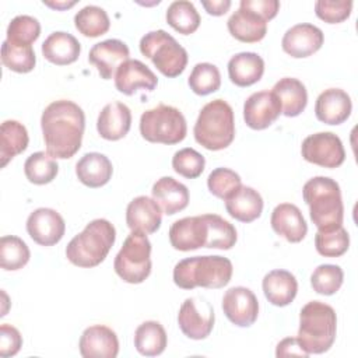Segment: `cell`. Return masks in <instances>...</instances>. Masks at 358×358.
I'll list each match as a JSON object with an SVG mask.
<instances>
[{
  "instance_id": "obj_42",
  "label": "cell",
  "mask_w": 358,
  "mask_h": 358,
  "mask_svg": "<svg viewBox=\"0 0 358 358\" xmlns=\"http://www.w3.org/2000/svg\"><path fill=\"white\" fill-rule=\"evenodd\" d=\"M187 84L197 95H208L215 92L221 85L220 70L211 63H197L187 78Z\"/></svg>"
},
{
  "instance_id": "obj_1",
  "label": "cell",
  "mask_w": 358,
  "mask_h": 358,
  "mask_svg": "<svg viewBox=\"0 0 358 358\" xmlns=\"http://www.w3.org/2000/svg\"><path fill=\"white\" fill-rule=\"evenodd\" d=\"M41 127L46 152L53 158H71L81 148L85 115L73 101H53L42 112Z\"/></svg>"
},
{
  "instance_id": "obj_18",
  "label": "cell",
  "mask_w": 358,
  "mask_h": 358,
  "mask_svg": "<svg viewBox=\"0 0 358 358\" xmlns=\"http://www.w3.org/2000/svg\"><path fill=\"white\" fill-rule=\"evenodd\" d=\"M78 347L84 358H115L119 352V340L110 327L94 324L83 331Z\"/></svg>"
},
{
  "instance_id": "obj_41",
  "label": "cell",
  "mask_w": 358,
  "mask_h": 358,
  "mask_svg": "<svg viewBox=\"0 0 358 358\" xmlns=\"http://www.w3.org/2000/svg\"><path fill=\"white\" fill-rule=\"evenodd\" d=\"M1 62L15 73H29L34 70L36 56L32 46H18L7 41L1 43Z\"/></svg>"
},
{
  "instance_id": "obj_45",
  "label": "cell",
  "mask_w": 358,
  "mask_h": 358,
  "mask_svg": "<svg viewBox=\"0 0 358 358\" xmlns=\"http://www.w3.org/2000/svg\"><path fill=\"white\" fill-rule=\"evenodd\" d=\"M242 185L241 176L229 168H215L207 178V187L211 194L225 200Z\"/></svg>"
},
{
  "instance_id": "obj_34",
  "label": "cell",
  "mask_w": 358,
  "mask_h": 358,
  "mask_svg": "<svg viewBox=\"0 0 358 358\" xmlns=\"http://www.w3.org/2000/svg\"><path fill=\"white\" fill-rule=\"evenodd\" d=\"M166 22L179 34L190 35L200 25V14L194 4L187 0L172 1L166 8Z\"/></svg>"
},
{
  "instance_id": "obj_15",
  "label": "cell",
  "mask_w": 358,
  "mask_h": 358,
  "mask_svg": "<svg viewBox=\"0 0 358 358\" xmlns=\"http://www.w3.org/2000/svg\"><path fill=\"white\" fill-rule=\"evenodd\" d=\"M324 42L322 29L313 24L302 22L288 28L281 39L282 50L291 57L301 59L316 53Z\"/></svg>"
},
{
  "instance_id": "obj_50",
  "label": "cell",
  "mask_w": 358,
  "mask_h": 358,
  "mask_svg": "<svg viewBox=\"0 0 358 358\" xmlns=\"http://www.w3.org/2000/svg\"><path fill=\"white\" fill-rule=\"evenodd\" d=\"M201 6L211 15H224L231 7V0H203Z\"/></svg>"
},
{
  "instance_id": "obj_23",
  "label": "cell",
  "mask_w": 358,
  "mask_h": 358,
  "mask_svg": "<svg viewBox=\"0 0 358 358\" xmlns=\"http://www.w3.org/2000/svg\"><path fill=\"white\" fill-rule=\"evenodd\" d=\"M131 126V112L123 102L115 101L102 108L96 120L99 136L109 141L123 138Z\"/></svg>"
},
{
  "instance_id": "obj_27",
  "label": "cell",
  "mask_w": 358,
  "mask_h": 358,
  "mask_svg": "<svg viewBox=\"0 0 358 358\" xmlns=\"http://www.w3.org/2000/svg\"><path fill=\"white\" fill-rule=\"evenodd\" d=\"M262 288L267 301L275 306L289 305L298 292V281L291 271L271 270L263 278Z\"/></svg>"
},
{
  "instance_id": "obj_26",
  "label": "cell",
  "mask_w": 358,
  "mask_h": 358,
  "mask_svg": "<svg viewBox=\"0 0 358 358\" xmlns=\"http://www.w3.org/2000/svg\"><path fill=\"white\" fill-rule=\"evenodd\" d=\"M229 34L245 43H255L262 41L267 32V21L256 13L239 7L227 21Z\"/></svg>"
},
{
  "instance_id": "obj_44",
  "label": "cell",
  "mask_w": 358,
  "mask_h": 358,
  "mask_svg": "<svg viewBox=\"0 0 358 358\" xmlns=\"http://www.w3.org/2000/svg\"><path fill=\"white\" fill-rule=\"evenodd\" d=\"M204 166H206L204 157L199 151L190 147L176 151L172 157L173 171L187 179H194L200 176L204 171Z\"/></svg>"
},
{
  "instance_id": "obj_39",
  "label": "cell",
  "mask_w": 358,
  "mask_h": 358,
  "mask_svg": "<svg viewBox=\"0 0 358 358\" xmlns=\"http://www.w3.org/2000/svg\"><path fill=\"white\" fill-rule=\"evenodd\" d=\"M31 257L27 243L14 235H4L0 239V266L3 270H20Z\"/></svg>"
},
{
  "instance_id": "obj_2",
  "label": "cell",
  "mask_w": 358,
  "mask_h": 358,
  "mask_svg": "<svg viewBox=\"0 0 358 358\" xmlns=\"http://www.w3.org/2000/svg\"><path fill=\"white\" fill-rule=\"evenodd\" d=\"M337 316L334 309L320 301H310L299 313L296 340L308 354H323L336 340Z\"/></svg>"
},
{
  "instance_id": "obj_43",
  "label": "cell",
  "mask_w": 358,
  "mask_h": 358,
  "mask_svg": "<svg viewBox=\"0 0 358 358\" xmlns=\"http://www.w3.org/2000/svg\"><path fill=\"white\" fill-rule=\"evenodd\" d=\"M344 273L337 264H320L310 275V285L320 295H333L343 285Z\"/></svg>"
},
{
  "instance_id": "obj_46",
  "label": "cell",
  "mask_w": 358,
  "mask_h": 358,
  "mask_svg": "<svg viewBox=\"0 0 358 358\" xmlns=\"http://www.w3.org/2000/svg\"><path fill=\"white\" fill-rule=\"evenodd\" d=\"M351 10V0H317L315 3L316 15L329 24L343 22L350 17Z\"/></svg>"
},
{
  "instance_id": "obj_25",
  "label": "cell",
  "mask_w": 358,
  "mask_h": 358,
  "mask_svg": "<svg viewBox=\"0 0 358 358\" xmlns=\"http://www.w3.org/2000/svg\"><path fill=\"white\" fill-rule=\"evenodd\" d=\"M224 201L227 213L241 222H252L259 218L263 211V199L260 193L250 186L241 185Z\"/></svg>"
},
{
  "instance_id": "obj_5",
  "label": "cell",
  "mask_w": 358,
  "mask_h": 358,
  "mask_svg": "<svg viewBox=\"0 0 358 358\" xmlns=\"http://www.w3.org/2000/svg\"><path fill=\"white\" fill-rule=\"evenodd\" d=\"M302 196L309 206L312 222L317 229H330L343 224L344 206L338 183L329 176H315L302 187Z\"/></svg>"
},
{
  "instance_id": "obj_22",
  "label": "cell",
  "mask_w": 358,
  "mask_h": 358,
  "mask_svg": "<svg viewBox=\"0 0 358 358\" xmlns=\"http://www.w3.org/2000/svg\"><path fill=\"white\" fill-rule=\"evenodd\" d=\"M162 211L158 203L148 196L134 197L126 208V224L131 231L154 234L161 227Z\"/></svg>"
},
{
  "instance_id": "obj_36",
  "label": "cell",
  "mask_w": 358,
  "mask_h": 358,
  "mask_svg": "<svg viewBox=\"0 0 358 358\" xmlns=\"http://www.w3.org/2000/svg\"><path fill=\"white\" fill-rule=\"evenodd\" d=\"M59 172L56 158L45 151L31 154L24 164V173L27 179L34 185L50 183Z\"/></svg>"
},
{
  "instance_id": "obj_21",
  "label": "cell",
  "mask_w": 358,
  "mask_h": 358,
  "mask_svg": "<svg viewBox=\"0 0 358 358\" xmlns=\"http://www.w3.org/2000/svg\"><path fill=\"white\" fill-rule=\"evenodd\" d=\"M352 110L350 95L340 88H329L319 94L315 103L316 117L326 124H341Z\"/></svg>"
},
{
  "instance_id": "obj_8",
  "label": "cell",
  "mask_w": 358,
  "mask_h": 358,
  "mask_svg": "<svg viewBox=\"0 0 358 358\" xmlns=\"http://www.w3.org/2000/svg\"><path fill=\"white\" fill-rule=\"evenodd\" d=\"M140 133L150 143L176 144L186 137L187 124L183 113L178 108L159 103L143 112L140 117Z\"/></svg>"
},
{
  "instance_id": "obj_51",
  "label": "cell",
  "mask_w": 358,
  "mask_h": 358,
  "mask_svg": "<svg viewBox=\"0 0 358 358\" xmlns=\"http://www.w3.org/2000/svg\"><path fill=\"white\" fill-rule=\"evenodd\" d=\"M43 4L52 7V8H56V10H64V8H70L76 4V1H45L43 0Z\"/></svg>"
},
{
  "instance_id": "obj_48",
  "label": "cell",
  "mask_w": 358,
  "mask_h": 358,
  "mask_svg": "<svg viewBox=\"0 0 358 358\" xmlns=\"http://www.w3.org/2000/svg\"><path fill=\"white\" fill-rule=\"evenodd\" d=\"M239 7L248 8L257 15H260L263 20L268 21L274 18L280 10V1L278 0H241Z\"/></svg>"
},
{
  "instance_id": "obj_32",
  "label": "cell",
  "mask_w": 358,
  "mask_h": 358,
  "mask_svg": "<svg viewBox=\"0 0 358 358\" xmlns=\"http://www.w3.org/2000/svg\"><path fill=\"white\" fill-rule=\"evenodd\" d=\"M28 131L17 120H4L0 127V165L4 168L15 155L28 147Z\"/></svg>"
},
{
  "instance_id": "obj_40",
  "label": "cell",
  "mask_w": 358,
  "mask_h": 358,
  "mask_svg": "<svg viewBox=\"0 0 358 358\" xmlns=\"http://www.w3.org/2000/svg\"><path fill=\"white\" fill-rule=\"evenodd\" d=\"M41 35V24L32 15H17L7 27V42L18 46H32Z\"/></svg>"
},
{
  "instance_id": "obj_16",
  "label": "cell",
  "mask_w": 358,
  "mask_h": 358,
  "mask_svg": "<svg viewBox=\"0 0 358 358\" xmlns=\"http://www.w3.org/2000/svg\"><path fill=\"white\" fill-rule=\"evenodd\" d=\"M169 242L176 250L189 252L206 248L207 221L206 215L185 217L175 221L169 228Z\"/></svg>"
},
{
  "instance_id": "obj_3",
  "label": "cell",
  "mask_w": 358,
  "mask_h": 358,
  "mask_svg": "<svg viewBox=\"0 0 358 358\" xmlns=\"http://www.w3.org/2000/svg\"><path fill=\"white\" fill-rule=\"evenodd\" d=\"M232 263L224 256H193L178 262L173 267V282L182 289L222 288L232 277Z\"/></svg>"
},
{
  "instance_id": "obj_17",
  "label": "cell",
  "mask_w": 358,
  "mask_h": 358,
  "mask_svg": "<svg viewBox=\"0 0 358 358\" xmlns=\"http://www.w3.org/2000/svg\"><path fill=\"white\" fill-rule=\"evenodd\" d=\"M129 46L120 39H106L95 43L88 53V60L92 63L101 78L110 80L122 63L129 60Z\"/></svg>"
},
{
  "instance_id": "obj_49",
  "label": "cell",
  "mask_w": 358,
  "mask_h": 358,
  "mask_svg": "<svg viewBox=\"0 0 358 358\" xmlns=\"http://www.w3.org/2000/svg\"><path fill=\"white\" fill-rule=\"evenodd\" d=\"M275 355L277 357H309V354L301 347V344L298 343L296 337H287L284 340H281L277 344V350H275Z\"/></svg>"
},
{
  "instance_id": "obj_33",
  "label": "cell",
  "mask_w": 358,
  "mask_h": 358,
  "mask_svg": "<svg viewBox=\"0 0 358 358\" xmlns=\"http://www.w3.org/2000/svg\"><path fill=\"white\" fill-rule=\"evenodd\" d=\"M166 331L157 320L143 322L134 331V347L145 357H155L166 348Z\"/></svg>"
},
{
  "instance_id": "obj_29",
  "label": "cell",
  "mask_w": 358,
  "mask_h": 358,
  "mask_svg": "<svg viewBox=\"0 0 358 358\" xmlns=\"http://www.w3.org/2000/svg\"><path fill=\"white\" fill-rule=\"evenodd\" d=\"M112 173V162L101 152H87L76 164V175L78 180L92 189L106 185L110 180Z\"/></svg>"
},
{
  "instance_id": "obj_38",
  "label": "cell",
  "mask_w": 358,
  "mask_h": 358,
  "mask_svg": "<svg viewBox=\"0 0 358 358\" xmlns=\"http://www.w3.org/2000/svg\"><path fill=\"white\" fill-rule=\"evenodd\" d=\"M315 246L319 255L324 257H338L350 248V235L343 225L330 229H317Z\"/></svg>"
},
{
  "instance_id": "obj_6",
  "label": "cell",
  "mask_w": 358,
  "mask_h": 358,
  "mask_svg": "<svg viewBox=\"0 0 358 358\" xmlns=\"http://www.w3.org/2000/svg\"><path fill=\"white\" fill-rule=\"evenodd\" d=\"M194 140L210 151L227 148L235 137V119L231 105L224 99L206 103L194 123Z\"/></svg>"
},
{
  "instance_id": "obj_31",
  "label": "cell",
  "mask_w": 358,
  "mask_h": 358,
  "mask_svg": "<svg viewBox=\"0 0 358 358\" xmlns=\"http://www.w3.org/2000/svg\"><path fill=\"white\" fill-rule=\"evenodd\" d=\"M281 103V113L288 117L301 115L308 103V92L302 81L294 77H284L271 90Z\"/></svg>"
},
{
  "instance_id": "obj_28",
  "label": "cell",
  "mask_w": 358,
  "mask_h": 358,
  "mask_svg": "<svg viewBox=\"0 0 358 358\" xmlns=\"http://www.w3.org/2000/svg\"><path fill=\"white\" fill-rule=\"evenodd\" d=\"M81 52L78 39L63 31L52 32L42 43L43 57L57 66H66L74 63Z\"/></svg>"
},
{
  "instance_id": "obj_24",
  "label": "cell",
  "mask_w": 358,
  "mask_h": 358,
  "mask_svg": "<svg viewBox=\"0 0 358 358\" xmlns=\"http://www.w3.org/2000/svg\"><path fill=\"white\" fill-rule=\"evenodd\" d=\"M151 193H152V199L168 215H173L185 210L189 204L187 187L183 183L173 179L172 176L159 178L152 185Z\"/></svg>"
},
{
  "instance_id": "obj_9",
  "label": "cell",
  "mask_w": 358,
  "mask_h": 358,
  "mask_svg": "<svg viewBox=\"0 0 358 358\" xmlns=\"http://www.w3.org/2000/svg\"><path fill=\"white\" fill-rule=\"evenodd\" d=\"M113 268L129 284L143 282L151 273V242L147 234L131 231L117 252Z\"/></svg>"
},
{
  "instance_id": "obj_4",
  "label": "cell",
  "mask_w": 358,
  "mask_h": 358,
  "mask_svg": "<svg viewBox=\"0 0 358 358\" xmlns=\"http://www.w3.org/2000/svg\"><path fill=\"white\" fill-rule=\"evenodd\" d=\"M115 241L116 229L108 220H92L69 242L66 257L74 266L95 267L105 260Z\"/></svg>"
},
{
  "instance_id": "obj_20",
  "label": "cell",
  "mask_w": 358,
  "mask_h": 358,
  "mask_svg": "<svg viewBox=\"0 0 358 358\" xmlns=\"http://www.w3.org/2000/svg\"><path fill=\"white\" fill-rule=\"evenodd\" d=\"M273 231L291 243L301 242L308 232V224L301 210L291 203H281L274 207L270 218Z\"/></svg>"
},
{
  "instance_id": "obj_10",
  "label": "cell",
  "mask_w": 358,
  "mask_h": 358,
  "mask_svg": "<svg viewBox=\"0 0 358 358\" xmlns=\"http://www.w3.org/2000/svg\"><path fill=\"white\" fill-rule=\"evenodd\" d=\"M214 309L208 301L200 296L186 298L178 313V324L182 333L192 340H203L214 327Z\"/></svg>"
},
{
  "instance_id": "obj_13",
  "label": "cell",
  "mask_w": 358,
  "mask_h": 358,
  "mask_svg": "<svg viewBox=\"0 0 358 358\" xmlns=\"http://www.w3.org/2000/svg\"><path fill=\"white\" fill-rule=\"evenodd\" d=\"M64 231V220L53 208H36L27 218V232L41 246L56 245L63 238Z\"/></svg>"
},
{
  "instance_id": "obj_30",
  "label": "cell",
  "mask_w": 358,
  "mask_h": 358,
  "mask_svg": "<svg viewBox=\"0 0 358 358\" xmlns=\"http://www.w3.org/2000/svg\"><path fill=\"white\" fill-rule=\"evenodd\" d=\"M264 73V60L255 52H241L228 62L229 80L238 87H249L257 83Z\"/></svg>"
},
{
  "instance_id": "obj_37",
  "label": "cell",
  "mask_w": 358,
  "mask_h": 358,
  "mask_svg": "<svg viewBox=\"0 0 358 358\" xmlns=\"http://www.w3.org/2000/svg\"><path fill=\"white\" fill-rule=\"evenodd\" d=\"M207 221V243L206 248L228 250L235 246L238 234L235 227L218 214H204Z\"/></svg>"
},
{
  "instance_id": "obj_35",
  "label": "cell",
  "mask_w": 358,
  "mask_h": 358,
  "mask_svg": "<svg viewBox=\"0 0 358 358\" xmlns=\"http://www.w3.org/2000/svg\"><path fill=\"white\" fill-rule=\"evenodd\" d=\"M74 25L84 36L96 38L108 32L110 20L102 7L90 4L77 11L74 15Z\"/></svg>"
},
{
  "instance_id": "obj_14",
  "label": "cell",
  "mask_w": 358,
  "mask_h": 358,
  "mask_svg": "<svg viewBox=\"0 0 358 358\" xmlns=\"http://www.w3.org/2000/svg\"><path fill=\"white\" fill-rule=\"evenodd\" d=\"M281 113V103L273 91H259L248 96L243 103L245 123L253 130L271 126Z\"/></svg>"
},
{
  "instance_id": "obj_7",
  "label": "cell",
  "mask_w": 358,
  "mask_h": 358,
  "mask_svg": "<svg viewBox=\"0 0 358 358\" xmlns=\"http://www.w3.org/2000/svg\"><path fill=\"white\" fill-rule=\"evenodd\" d=\"M140 52L169 78L182 74L189 59L186 49L164 29L147 32L140 39Z\"/></svg>"
},
{
  "instance_id": "obj_11",
  "label": "cell",
  "mask_w": 358,
  "mask_h": 358,
  "mask_svg": "<svg viewBox=\"0 0 358 358\" xmlns=\"http://www.w3.org/2000/svg\"><path fill=\"white\" fill-rule=\"evenodd\" d=\"M301 154L305 161L323 168H337L345 159L343 143L331 131H319L308 136L302 141Z\"/></svg>"
},
{
  "instance_id": "obj_47",
  "label": "cell",
  "mask_w": 358,
  "mask_h": 358,
  "mask_svg": "<svg viewBox=\"0 0 358 358\" xmlns=\"http://www.w3.org/2000/svg\"><path fill=\"white\" fill-rule=\"evenodd\" d=\"M22 345L21 333L11 324L0 326V357L7 358L15 355Z\"/></svg>"
},
{
  "instance_id": "obj_19",
  "label": "cell",
  "mask_w": 358,
  "mask_h": 358,
  "mask_svg": "<svg viewBox=\"0 0 358 358\" xmlns=\"http://www.w3.org/2000/svg\"><path fill=\"white\" fill-rule=\"evenodd\" d=\"M113 78L116 90L124 95H133L140 88L152 91L158 84L154 71L137 59H129L122 63Z\"/></svg>"
},
{
  "instance_id": "obj_12",
  "label": "cell",
  "mask_w": 358,
  "mask_h": 358,
  "mask_svg": "<svg viewBox=\"0 0 358 358\" xmlns=\"http://www.w3.org/2000/svg\"><path fill=\"white\" fill-rule=\"evenodd\" d=\"M221 306L228 320L238 327L252 326L259 316V301L253 291L246 287L227 289Z\"/></svg>"
}]
</instances>
